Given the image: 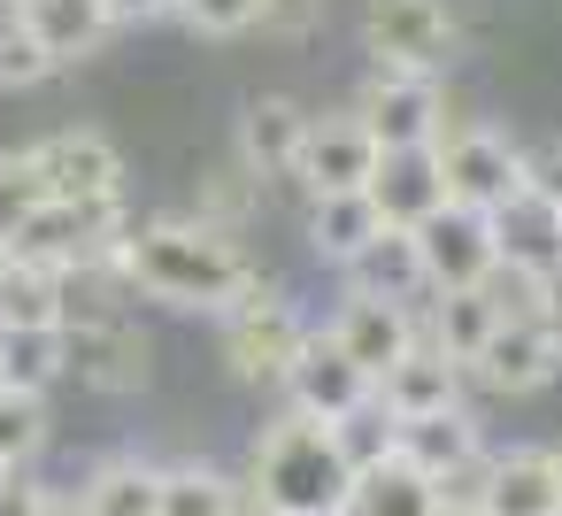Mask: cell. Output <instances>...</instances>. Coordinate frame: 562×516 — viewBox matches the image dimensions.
I'll return each instance as SVG.
<instances>
[{
    "label": "cell",
    "mask_w": 562,
    "mask_h": 516,
    "mask_svg": "<svg viewBox=\"0 0 562 516\" xmlns=\"http://www.w3.org/2000/svg\"><path fill=\"white\" fill-rule=\"evenodd\" d=\"M355 116H362V132L378 139V155H408V147H439V132H447V93H439V78L370 70Z\"/></svg>",
    "instance_id": "cell-7"
},
{
    "label": "cell",
    "mask_w": 562,
    "mask_h": 516,
    "mask_svg": "<svg viewBox=\"0 0 562 516\" xmlns=\"http://www.w3.org/2000/svg\"><path fill=\"white\" fill-rule=\"evenodd\" d=\"M9 478H16V470H9V462H0V485H9Z\"/></svg>",
    "instance_id": "cell-44"
},
{
    "label": "cell",
    "mask_w": 562,
    "mask_h": 516,
    "mask_svg": "<svg viewBox=\"0 0 562 516\" xmlns=\"http://www.w3.org/2000/svg\"><path fill=\"white\" fill-rule=\"evenodd\" d=\"M262 516H347V493H355V470L339 455V431L316 424V416H270L255 455H247V478Z\"/></svg>",
    "instance_id": "cell-2"
},
{
    "label": "cell",
    "mask_w": 562,
    "mask_h": 516,
    "mask_svg": "<svg viewBox=\"0 0 562 516\" xmlns=\"http://www.w3.org/2000/svg\"><path fill=\"white\" fill-rule=\"evenodd\" d=\"M109 278L124 293H147L162 309H186V316H224V309H239L262 285L255 262H247V247L232 232L201 224V216L132 224L124 247H116V262H109Z\"/></svg>",
    "instance_id": "cell-1"
},
{
    "label": "cell",
    "mask_w": 562,
    "mask_h": 516,
    "mask_svg": "<svg viewBox=\"0 0 562 516\" xmlns=\"http://www.w3.org/2000/svg\"><path fill=\"white\" fill-rule=\"evenodd\" d=\"M301 139H308V109L285 101V93H262L239 109V170L255 186H278L301 170Z\"/></svg>",
    "instance_id": "cell-14"
},
{
    "label": "cell",
    "mask_w": 562,
    "mask_h": 516,
    "mask_svg": "<svg viewBox=\"0 0 562 516\" xmlns=\"http://www.w3.org/2000/svg\"><path fill=\"white\" fill-rule=\"evenodd\" d=\"M16 24L40 40V55H47L55 70H70V63H86V55H101V40L116 32L101 0H24Z\"/></svg>",
    "instance_id": "cell-19"
},
{
    "label": "cell",
    "mask_w": 562,
    "mask_h": 516,
    "mask_svg": "<svg viewBox=\"0 0 562 516\" xmlns=\"http://www.w3.org/2000/svg\"><path fill=\"white\" fill-rule=\"evenodd\" d=\"M547 455H554V493H562V447H547Z\"/></svg>",
    "instance_id": "cell-40"
},
{
    "label": "cell",
    "mask_w": 562,
    "mask_h": 516,
    "mask_svg": "<svg viewBox=\"0 0 562 516\" xmlns=\"http://www.w3.org/2000/svg\"><path fill=\"white\" fill-rule=\"evenodd\" d=\"M454 9L447 0H370L362 9V47L370 70H401V78H439L454 63Z\"/></svg>",
    "instance_id": "cell-4"
},
{
    "label": "cell",
    "mask_w": 562,
    "mask_h": 516,
    "mask_svg": "<svg viewBox=\"0 0 562 516\" xmlns=\"http://www.w3.org/2000/svg\"><path fill=\"white\" fill-rule=\"evenodd\" d=\"M339 431V455H347V470L362 478V470H378V462H393V416L378 408V401H362L355 416H339L331 424Z\"/></svg>",
    "instance_id": "cell-31"
},
{
    "label": "cell",
    "mask_w": 562,
    "mask_h": 516,
    "mask_svg": "<svg viewBox=\"0 0 562 516\" xmlns=\"http://www.w3.org/2000/svg\"><path fill=\"white\" fill-rule=\"evenodd\" d=\"M247 485L224 470V462H162V508L155 516H239Z\"/></svg>",
    "instance_id": "cell-26"
},
{
    "label": "cell",
    "mask_w": 562,
    "mask_h": 516,
    "mask_svg": "<svg viewBox=\"0 0 562 516\" xmlns=\"http://www.w3.org/2000/svg\"><path fill=\"white\" fill-rule=\"evenodd\" d=\"M63 316H70V278L63 270L16 262L0 278V332H63Z\"/></svg>",
    "instance_id": "cell-25"
},
{
    "label": "cell",
    "mask_w": 562,
    "mask_h": 516,
    "mask_svg": "<svg viewBox=\"0 0 562 516\" xmlns=\"http://www.w3.org/2000/svg\"><path fill=\"white\" fill-rule=\"evenodd\" d=\"M439 178H447V209H470V216H493L524 193L516 178V147L493 132V124H447L439 132Z\"/></svg>",
    "instance_id": "cell-6"
},
{
    "label": "cell",
    "mask_w": 562,
    "mask_h": 516,
    "mask_svg": "<svg viewBox=\"0 0 562 516\" xmlns=\"http://www.w3.org/2000/svg\"><path fill=\"white\" fill-rule=\"evenodd\" d=\"M47 439H55L47 401H40V393H16V385H0V462H9V470H32Z\"/></svg>",
    "instance_id": "cell-29"
},
{
    "label": "cell",
    "mask_w": 562,
    "mask_h": 516,
    "mask_svg": "<svg viewBox=\"0 0 562 516\" xmlns=\"http://www.w3.org/2000/svg\"><path fill=\"white\" fill-rule=\"evenodd\" d=\"M362 401H370V378L331 347V332H308L301 355H293V370H285V408L293 416H316V424H339Z\"/></svg>",
    "instance_id": "cell-13"
},
{
    "label": "cell",
    "mask_w": 562,
    "mask_h": 516,
    "mask_svg": "<svg viewBox=\"0 0 562 516\" xmlns=\"http://www.w3.org/2000/svg\"><path fill=\"white\" fill-rule=\"evenodd\" d=\"M40 501H47V485L32 470H16L9 485H0V516H40Z\"/></svg>",
    "instance_id": "cell-35"
},
{
    "label": "cell",
    "mask_w": 562,
    "mask_h": 516,
    "mask_svg": "<svg viewBox=\"0 0 562 516\" xmlns=\"http://www.w3.org/2000/svg\"><path fill=\"white\" fill-rule=\"evenodd\" d=\"M316 0H262V32H308Z\"/></svg>",
    "instance_id": "cell-37"
},
{
    "label": "cell",
    "mask_w": 562,
    "mask_h": 516,
    "mask_svg": "<svg viewBox=\"0 0 562 516\" xmlns=\"http://www.w3.org/2000/svg\"><path fill=\"white\" fill-rule=\"evenodd\" d=\"M324 332H331V347H339V355L370 378V393H378V378H385V370L424 339V316H416V309H401V301L347 293V301H339V316H331Z\"/></svg>",
    "instance_id": "cell-9"
},
{
    "label": "cell",
    "mask_w": 562,
    "mask_h": 516,
    "mask_svg": "<svg viewBox=\"0 0 562 516\" xmlns=\"http://www.w3.org/2000/svg\"><path fill=\"white\" fill-rule=\"evenodd\" d=\"M40 178H47V201H124V155L109 132L93 124H63L32 147Z\"/></svg>",
    "instance_id": "cell-8"
},
{
    "label": "cell",
    "mask_w": 562,
    "mask_h": 516,
    "mask_svg": "<svg viewBox=\"0 0 562 516\" xmlns=\"http://www.w3.org/2000/svg\"><path fill=\"white\" fill-rule=\"evenodd\" d=\"M347 293H370V301H401V309H424L431 285H424V255H416V232H378L355 262H347Z\"/></svg>",
    "instance_id": "cell-20"
},
{
    "label": "cell",
    "mask_w": 562,
    "mask_h": 516,
    "mask_svg": "<svg viewBox=\"0 0 562 516\" xmlns=\"http://www.w3.org/2000/svg\"><path fill=\"white\" fill-rule=\"evenodd\" d=\"M416 316H424V339H431L447 362H462V378H470L477 347H485V339H493V324H501V309H493L485 293H431Z\"/></svg>",
    "instance_id": "cell-23"
},
{
    "label": "cell",
    "mask_w": 562,
    "mask_h": 516,
    "mask_svg": "<svg viewBox=\"0 0 562 516\" xmlns=\"http://www.w3.org/2000/svg\"><path fill=\"white\" fill-rule=\"evenodd\" d=\"M370 170H378V139L362 132L355 109H339V116H308L301 170H293V178L308 186V201H324V193H362Z\"/></svg>",
    "instance_id": "cell-10"
},
{
    "label": "cell",
    "mask_w": 562,
    "mask_h": 516,
    "mask_svg": "<svg viewBox=\"0 0 562 516\" xmlns=\"http://www.w3.org/2000/svg\"><path fill=\"white\" fill-rule=\"evenodd\" d=\"M239 516H262V508H255V493H247V501H239Z\"/></svg>",
    "instance_id": "cell-42"
},
{
    "label": "cell",
    "mask_w": 562,
    "mask_h": 516,
    "mask_svg": "<svg viewBox=\"0 0 562 516\" xmlns=\"http://www.w3.org/2000/svg\"><path fill=\"white\" fill-rule=\"evenodd\" d=\"M485 224H493V255H501V270H516V278H547V270H562V209L516 193V201L493 209Z\"/></svg>",
    "instance_id": "cell-18"
},
{
    "label": "cell",
    "mask_w": 562,
    "mask_h": 516,
    "mask_svg": "<svg viewBox=\"0 0 562 516\" xmlns=\"http://www.w3.org/2000/svg\"><path fill=\"white\" fill-rule=\"evenodd\" d=\"M378 232H385V216L370 209V193H324V201H308V247H316V262L347 270Z\"/></svg>",
    "instance_id": "cell-24"
},
{
    "label": "cell",
    "mask_w": 562,
    "mask_h": 516,
    "mask_svg": "<svg viewBox=\"0 0 562 516\" xmlns=\"http://www.w3.org/2000/svg\"><path fill=\"white\" fill-rule=\"evenodd\" d=\"M416 255H424V285L431 293H477L493 278V224L470 216V209H439L424 232H416Z\"/></svg>",
    "instance_id": "cell-11"
},
{
    "label": "cell",
    "mask_w": 562,
    "mask_h": 516,
    "mask_svg": "<svg viewBox=\"0 0 562 516\" xmlns=\"http://www.w3.org/2000/svg\"><path fill=\"white\" fill-rule=\"evenodd\" d=\"M393 455H401L416 478H431V493H439L454 470H470V462L485 455V431H477V416H470V401H462V408H447V416L393 424Z\"/></svg>",
    "instance_id": "cell-17"
},
{
    "label": "cell",
    "mask_w": 562,
    "mask_h": 516,
    "mask_svg": "<svg viewBox=\"0 0 562 516\" xmlns=\"http://www.w3.org/2000/svg\"><path fill=\"white\" fill-rule=\"evenodd\" d=\"M55 78V63L40 55V40L16 24V16H0V86L9 93H32V86H47Z\"/></svg>",
    "instance_id": "cell-32"
},
{
    "label": "cell",
    "mask_w": 562,
    "mask_h": 516,
    "mask_svg": "<svg viewBox=\"0 0 562 516\" xmlns=\"http://www.w3.org/2000/svg\"><path fill=\"white\" fill-rule=\"evenodd\" d=\"M477 508H485V516H562V493H554V455H547V447H501Z\"/></svg>",
    "instance_id": "cell-21"
},
{
    "label": "cell",
    "mask_w": 562,
    "mask_h": 516,
    "mask_svg": "<svg viewBox=\"0 0 562 516\" xmlns=\"http://www.w3.org/2000/svg\"><path fill=\"white\" fill-rule=\"evenodd\" d=\"M439 516H485V508H439Z\"/></svg>",
    "instance_id": "cell-41"
},
{
    "label": "cell",
    "mask_w": 562,
    "mask_h": 516,
    "mask_svg": "<svg viewBox=\"0 0 562 516\" xmlns=\"http://www.w3.org/2000/svg\"><path fill=\"white\" fill-rule=\"evenodd\" d=\"M70 378V355H63V332H0V385H16V393H40Z\"/></svg>",
    "instance_id": "cell-28"
},
{
    "label": "cell",
    "mask_w": 562,
    "mask_h": 516,
    "mask_svg": "<svg viewBox=\"0 0 562 516\" xmlns=\"http://www.w3.org/2000/svg\"><path fill=\"white\" fill-rule=\"evenodd\" d=\"M78 493H86L93 516H155L162 508V462H147V455H101Z\"/></svg>",
    "instance_id": "cell-22"
},
{
    "label": "cell",
    "mask_w": 562,
    "mask_h": 516,
    "mask_svg": "<svg viewBox=\"0 0 562 516\" xmlns=\"http://www.w3.org/2000/svg\"><path fill=\"white\" fill-rule=\"evenodd\" d=\"M470 378L485 385V393H539V385H554L562 378V355H554V339H547V324L539 316H501L493 324V339L477 347V362H470Z\"/></svg>",
    "instance_id": "cell-12"
},
{
    "label": "cell",
    "mask_w": 562,
    "mask_h": 516,
    "mask_svg": "<svg viewBox=\"0 0 562 516\" xmlns=\"http://www.w3.org/2000/svg\"><path fill=\"white\" fill-rule=\"evenodd\" d=\"M109 9V24H162V16H178L186 0H101Z\"/></svg>",
    "instance_id": "cell-36"
},
{
    "label": "cell",
    "mask_w": 562,
    "mask_h": 516,
    "mask_svg": "<svg viewBox=\"0 0 562 516\" xmlns=\"http://www.w3.org/2000/svg\"><path fill=\"white\" fill-rule=\"evenodd\" d=\"M40 209H47V178H40L32 147H9V155H0V239L16 247V232H24Z\"/></svg>",
    "instance_id": "cell-30"
},
{
    "label": "cell",
    "mask_w": 562,
    "mask_h": 516,
    "mask_svg": "<svg viewBox=\"0 0 562 516\" xmlns=\"http://www.w3.org/2000/svg\"><path fill=\"white\" fill-rule=\"evenodd\" d=\"M370 209L393 224V232H424L439 209H447V178H439V155L431 147H408V155H378L370 170Z\"/></svg>",
    "instance_id": "cell-15"
},
{
    "label": "cell",
    "mask_w": 562,
    "mask_h": 516,
    "mask_svg": "<svg viewBox=\"0 0 562 516\" xmlns=\"http://www.w3.org/2000/svg\"><path fill=\"white\" fill-rule=\"evenodd\" d=\"M9 270H16V247H9V239H0V278H9Z\"/></svg>",
    "instance_id": "cell-39"
},
{
    "label": "cell",
    "mask_w": 562,
    "mask_h": 516,
    "mask_svg": "<svg viewBox=\"0 0 562 516\" xmlns=\"http://www.w3.org/2000/svg\"><path fill=\"white\" fill-rule=\"evenodd\" d=\"M301 339H308V324L278 285H255L239 309H224V362L239 385H285Z\"/></svg>",
    "instance_id": "cell-5"
},
{
    "label": "cell",
    "mask_w": 562,
    "mask_h": 516,
    "mask_svg": "<svg viewBox=\"0 0 562 516\" xmlns=\"http://www.w3.org/2000/svg\"><path fill=\"white\" fill-rule=\"evenodd\" d=\"M347 516H439V493H431V478H416V470L393 455V462H378V470L355 478Z\"/></svg>",
    "instance_id": "cell-27"
},
{
    "label": "cell",
    "mask_w": 562,
    "mask_h": 516,
    "mask_svg": "<svg viewBox=\"0 0 562 516\" xmlns=\"http://www.w3.org/2000/svg\"><path fill=\"white\" fill-rule=\"evenodd\" d=\"M124 232H132V224H124V201H47V209L16 232V262L86 278V270H109V262H116Z\"/></svg>",
    "instance_id": "cell-3"
},
{
    "label": "cell",
    "mask_w": 562,
    "mask_h": 516,
    "mask_svg": "<svg viewBox=\"0 0 562 516\" xmlns=\"http://www.w3.org/2000/svg\"><path fill=\"white\" fill-rule=\"evenodd\" d=\"M393 424H416V416H447V408H462V362H447L431 339H416L385 378H378V393H370Z\"/></svg>",
    "instance_id": "cell-16"
},
{
    "label": "cell",
    "mask_w": 562,
    "mask_h": 516,
    "mask_svg": "<svg viewBox=\"0 0 562 516\" xmlns=\"http://www.w3.org/2000/svg\"><path fill=\"white\" fill-rule=\"evenodd\" d=\"M178 16H186L193 32H209V40H239V32L262 24V0H186Z\"/></svg>",
    "instance_id": "cell-33"
},
{
    "label": "cell",
    "mask_w": 562,
    "mask_h": 516,
    "mask_svg": "<svg viewBox=\"0 0 562 516\" xmlns=\"http://www.w3.org/2000/svg\"><path fill=\"white\" fill-rule=\"evenodd\" d=\"M40 516H93V508H86V493H78V485H47Z\"/></svg>",
    "instance_id": "cell-38"
},
{
    "label": "cell",
    "mask_w": 562,
    "mask_h": 516,
    "mask_svg": "<svg viewBox=\"0 0 562 516\" xmlns=\"http://www.w3.org/2000/svg\"><path fill=\"white\" fill-rule=\"evenodd\" d=\"M516 178L531 201L562 209V139H539V147H516Z\"/></svg>",
    "instance_id": "cell-34"
},
{
    "label": "cell",
    "mask_w": 562,
    "mask_h": 516,
    "mask_svg": "<svg viewBox=\"0 0 562 516\" xmlns=\"http://www.w3.org/2000/svg\"><path fill=\"white\" fill-rule=\"evenodd\" d=\"M547 339H554V355H562V324H554V332H547Z\"/></svg>",
    "instance_id": "cell-43"
}]
</instances>
